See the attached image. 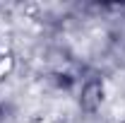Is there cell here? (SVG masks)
Returning a JSON list of instances; mask_svg holds the SVG:
<instances>
[{
	"mask_svg": "<svg viewBox=\"0 0 125 123\" xmlns=\"http://www.w3.org/2000/svg\"><path fill=\"white\" fill-rule=\"evenodd\" d=\"M104 101V82L101 80H87L82 85V94H79V106L84 111H96Z\"/></svg>",
	"mask_w": 125,
	"mask_h": 123,
	"instance_id": "obj_1",
	"label": "cell"
}]
</instances>
